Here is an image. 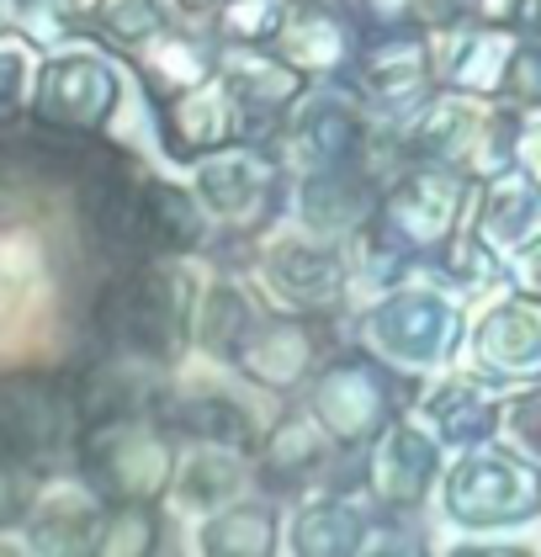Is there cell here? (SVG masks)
Segmentation results:
<instances>
[{
  "mask_svg": "<svg viewBox=\"0 0 541 557\" xmlns=\"http://www.w3.org/2000/svg\"><path fill=\"white\" fill-rule=\"evenodd\" d=\"M202 282L186 260H133L96 293L90 324L107 341V356L144 367H175L197 341Z\"/></svg>",
  "mask_w": 541,
  "mask_h": 557,
  "instance_id": "obj_1",
  "label": "cell"
},
{
  "mask_svg": "<svg viewBox=\"0 0 541 557\" xmlns=\"http://www.w3.org/2000/svg\"><path fill=\"white\" fill-rule=\"evenodd\" d=\"M478 191H483V181H472L462 165L415 160V165H404L382 186V202H377L367 234L377 245L398 250L425 276L435 260L446 256V245L467 228L462 213L478 202Z\"/></svg>",
  "mask_w": 541,
  "mask_h": 557,
  "instance_id": "obj_2",
  "label": "cell"
},
{
  "mask_svg": "<svg viewBox=\"0 0 541 557\" xmlns=\"http://www.w3.org/2000/svg\"><path fill=\"white\" fill-rule=\"evenodd\" d=\"M303 404L319 414V425L330 430L340 446L367 451L382 430L404 420L419 404V383L409 372H398L393 361H382L377 350H367L361 341H351L319 367Z\"/></svg>",
  "mask_w": 541,
  "mask_h": 557,
  "instance_id": "obj_3",
  "label": "cell"
},
{
  "mask_svg": "<svg viewBox=\"0 0 541 557\" xmlns=\"http://www.w3.org/2000/svg\"><path fill=\"white\" fill-rule=\"evenodd\" d=\"M356 341L377 350L382 361H393L398 372H435V367L457 361L462 341H467V313H462L457 293H446L435 282L430 287L404 282L361 313Z\"/></svg>",
  "mask_w": 541,
  "mask_h": 557,
  "instance_id": "obj_4",
  "label": "cell"
},
{
  "mask_svg": "<svg viewBox=\"0 0 541 557\" xmlns=\"http://www.w3.org/2000/svg\"><path fill=\"white\" fill-rule=\"evenodd\" d=\"M81 483H90L107 505H155L175 478V441L160 414H123L75 435Z\"/></svg>",
  "mask_w": 541,
  "mask_h": 557,
  "instance_id": "obj_5",
  "label": "cell"
},
{
  "mask_svg": "<svg viewBox=\"0 0 541 557\" xmlns=\"http://www.w3.org/2000/svg\"><path fill=\"white\" fill-rule=\"evenodd\" d=\"M446 515L467 531L531 525L541 515V462L515 446H472L446 468Z\"/></svg>",
  "mask_w": 541,
  "mask_h": 557,
  "instance_id": "obj_6",
  "label": "cell"
},
{
  "mask_svg": "<svg viewBox=\"0 0 541 557\" xmlns=\"http://www.w3.org/2000/svg\"><path fill=\"white\" fill-rule=\"evenodd\" d=\"M123 112V70L107 53L64 48L38 64L27 123L64 138H107V128Z\"/></svg>",
  "mask_w": 541,
  "mask_h": 557,
  "instance_id": "obj_7",
  "label": "cell"
},
{
  "mask_svg": "<svg viewBox=\"0 0 541 557\" xmlns=\"http://www.w3.org/2000/svg\"><path fill=\"white\" fill-rule=\"evenodd\" d=\"M192 191L218 228L260 234L292 208V171L266 144H229L202 165H192Z\"/></svg>",
  "mask_w": 541,
  "mask_h": 557,
  "instance_id": "obj_8",
  "label": "cell"
},
{
  "mask_svg": "<svg viewBox=\"0 0 541 557\" xmlns=\"http://www.w3.org/2000/svg\"><path fill=\"white\" fill-rule=\"evenodd\" d=\"M260 293L282 313H334V302L351 293V239H330L313 228H282L255 260Z\"/></svg>",
  "mask_w": 541,
  "mask_h": 557,
  "instance_id": "obj_9",
  "label": "cell"
},
{
  "mask_svg": "<svg viewBox=\"0 0 541 557\" xmlns=\"http://www.w3.org/2000/svg\"><path fill=\"white\" fill-rule=\"evenodd\" d=\"M377 133V117L356 90H334L330 81L308 86L287 112V133H282V160H287L292 181L297 175L340 171V165H367V144Z\"/></svg>",
  "mask_w": 541,
  "mask_h": 557,
  "instance_id": "obj_10",
  "label": "cell"
},
{
  "mask_svg": "<svg viewBox=\"0 0 541 557\" xmlns=\"http://www.w3.org/2000/svg\"><path fill=\"white\" fill-rule=\"evenodd\" d=\"M441 451H446V441L430 425H419L409 414L393 420V425L367 446V499H372V510L382 515V520L415 515L419 505L430 499L441 468H446Z\"/></svg>",
  "mask_w": 541,
  "mask_h": 557,
  "instance_id": "obj_11",
  "label": "cell"
},
{
  "mask_svg": "<svg viewBox=\"0 0 541 557\" xmlns=\"http://www.w3.org/2000/svg\"><path fill=\"white\" fill-rule=\"evenodd\" d=\"M340 441L319 425V414L308 404H292L276 425H266L260 451H255V483L271 499H308V488L319 494L330 483V468L340 462Z\"/></svg>",
  "mask_w": 541,
  "mask_h": 557,
  "instance_id": "obj_12",
  "label": "cell"
},
{
  "mask_svg": "<svg viewBox=\"0 0 541 557\" xmlns=\"http://www.w3.org/2000/svg\"><path fill=\"white\" fill-rule=\"evenodd\" d=\"M245 128H250L245 107L234 101V90L223 86L218 75L202 81V86L181 90V96L155 101V138H160L170 165H202L218 149L245 144Z\"/></svg>",
  "mask_w": 541,
  "mask_h": 557,
  "instance_id": "obj_13",
  "label": "cell"
},
{
  "mask_svg": "<svg viewBox=\"0 0 541 557\" xmlns=\"http://www.w3.org/2000/svg\"><path fill=\"white\" fill-rule=\"evenodd\" d=\"M334 356L330 341V313H266V324L255 330L250 350L239 356V377L266 393H297L319 377V367Z\"/></svg>",
  "mask_w": 541,
  "mask_h": 557,
  "instance_id": "obj_14",
  "label": "cell"
},
{
  "mask_svg": "<svg viewBox=\"0 0 541 557\" xmlns=\"http://www.w3.org/2000/svg\"><path fill=\"white\" fill-rule=\"evenodd\" d=\"M472 372L483 383L504 387H537L541 383V298L531 293H504L478 330H472Z\"/></svg>",
  "mask_w": 541,
  "mask_h": 557,
  "instance_id": "obj_15",
  "label": "cell"
},
{
  "mask_svg": "<svg viewBox=\"0 0 541 557\" xmlns=\"http://www.w3.org/2000/svg\"><path fill=\"white\" fill-rule=\"evenodd\" d=\"M435 64H430V44L415 38V33H393V38H377L361 64H356V96L367 101L377 123H404L409 112H419L430 96H435Z\"/></svg>",
  "mask_w": 541,
  "mask_h": 557,
  "instance_id": "obj_16",
  "label": "cell"
},
{
  "mask_svg": "<svg viewBox=\"0 0 541 557\" xmlns=\"http://www.w3.org/2000/svg\"><path fill=\"white\" fill-rule=\"evenodd\" d=\"M160 425L170 435H186L192 446H234V451H260V414L250 398H239L223 383H165L160 393Z\"/></svg>",
  "mask_w": 541,
  "mask_h": 557,
  "instance_id": "obj_17",
  "label": "cell"
},
{
  "mask_svg": "<svg viewBox=\"0 0 541 557\" xmlns=\"http://www.w3.org/2000/svg\"><path fill=\"white\" fill-rule=\"evenodd\" d=\"M377 202H382V181L367 165H340V171H319V175H297L292 186V208L297 223L313 228V234H330V239H351L372 223Z\"/></svg>",
  "mask_w": 541,
  "mask_h": 557,
  "instance_id": "obj_18",
  "label": "cell"
},
{
  "mask_svg": "<svg viewBox=\"0 0 541 557\" xmlns=\"http://www.w3.org/2000/svg\"><path fill=\"white\" fill-rule=\"evenodd\" d=\"M425 414V425L435 430L446 446L472 451V446H489L504 430V393L494 383H483L478 372H452L435 387H425L415 404Z\"/></svg>",
  "mask_w": 541,
  "mask_h": 557,
  "instance_id": "obj_19",
  "label": "cell"
},
{
  "mask_svg": "<svg viewBox=\"0 0 541 557\" xmlns=\"http://www.w3.org/2000/svg\"><path fill=\"white\" fill-rule=\"evenodd\" d=\"M271 48L287 59L308 86H319V81H334V70H345L356 59V33L324 0H292Z\"/></svg>",
  "mask_w": 541,
  "mask_h": 557,
  "instance_id": "obj_20",
  "label": "cell"
},
{
  "mask_svg": "<svg viewBox=\"0 0 541 557\" xmlns=\"http://www.w3.org/2000/svg\"><path fill=\"white\" fill-rule=\"evenodd\" d=\"M255 488V462L250 451H234V446H192L175 478L165 488V505L175 515H218L239 499H250Z\"/></svg>",
  "mask_w": 541,
  "mask_h": 557,
  "instance_id": "obj_21",
  "label": "cell"
},
{
  "mask_svg": "<svg viewBox=\"0 0 541 557\" xmlns=\"http://www.w3.org/2000/svg\"><path fill=\"white\" fill-rule=\"evenodd\" d=\"M377 520L382 515L356 494H308L287 520V547L292 557H361L372 547Z\"/></svg>",
  "mask_w": 541,
  "mask_h": 557,
  "instance_id": "obj_22",
  "label": "cell"
},
{
  "mask_svg": "<svg viewBox=\"0 0 541 557\" xmlns=\"http://www.w3.org/2000/svg\"><path fill=\"white\" fill-rule=\"evenodd\" d=\"M472 228H478L504 260L526 256V250L541 239V181L526 171V165H515V171L483 181Z\"/></svg>",
  "mask_w": 541,
  "mask_h": 557,
  "instance_id": "obj_23",
  "label": "cell"
},
{
  "mask_svg": "<svg viewBox=\"0 0 541 557\" xmlns=\"http://www.w3.org/2000/svg\"><path fill=\"white\" fill-rule=\"evenodd\" d=\"M483 123V107H472V96H457V90H441L430 96L419 112H409L404 123H393L398 133V149L404 160H435V165H462L472 133Z\"/></svg>",
  "mask_w": 541,
  "mask_h": 557,
  "instance_id": "obj_24",
  "label": "cell"
},
{
  "mask_svg": "<svg viewBox=\"0 0 541 557\" xmlns=\"http://www.w3.org/2000/svg\"><path fill=\"white\" fill-rule=\"evenodd\" d=\"M515 53L520 38L500 27V22H483L472 33H457L446 53H441V81L457 96H500L509 86V70H515Z\"/></svg>",
  "mask_w": 541,
  "mask_h": 557,
  "instance_id": "obj_25",
  "label": "cell"
},
{
  "mask_svg": "<svg viewBox=\"0 0 541 557\" xmlns=\"http://www.w3.org/2000/svg\"><path fill=\"white\" fill-rule=\"evenodd\" d=\"M266 324L260 298L245 293V282L218 276L212 287H202V308H197V350L218 361V367H239V356L250 350L255 330Z\"/></svg>",
  "mask_w": 541,
  "mask_h": 557,
  "instance_id": "obj_26",
  "label": "cell"
},
{
  "mask_svg": "<svg viewBox=\"0 0 541 557\" xmlns=\"http://www.w3.org/2000/svg\"><path fill=\"white\" fill-rule=\"evenodd\" d=\"M287 542V525L271 499H239L229 510L202 515L197 525V557H276Z\"/></svg>",
  "mask_w": 541,
  "mask_h": 557,
  "instance_id": "obj_27",
  "label": "cell"
},
{
  "mask_svg": "<svg viewBox=\"0 0 541 557\" xmlns=\"http://www.w3.org/2000/svg\"><path fill=\"white\" fill-rule=\"evenodd\" d=\"M133 64H138V81L149 90V101H165V96H181V90L218 75V48L181 38V33H155L149 44H138Z\"/></svg>",
  "mask_w": 541,
  "mask_h": 557,
  "instance_id": "obj_28",
  "label": "cell"
},
{
  "mask_svg": "<svg viewBox=\"0 0 541 557\" xmlns=\"http://www.w3.org/2000/svg\"><path fill=\"white\" fill-rule=\"evenodd\" d=\"M526 138H531V117L515 101H504L494 112H483V123H478L467 154H462V171L472 181H494V175L515 171L520 154H526Z\"/></svg>",
  "mask_w": 541,
  "mask_h": 557,
  "instance_id": "obj_29",
  "label": "cell"
},
{
  "mask_svg": "<svg viewBox=\"0 0 541 557\" xmlns=\"http://www.w3.org/2000/svg\"><path fill=\"white\" fill-rule=\"evenodd\" d=\"M155 547H160L155 505H112L90 557H155Z\"/></svg>",
  "mask_w": 541,
  "mask_h": 557,
  "instance_id": "obj_30",
  "label": "cell"
},
{
  "mask_svg": "<svg viewBox=\"0 0 541 557\" xmlns=\"http://www.w3.org/2000/svg\"><path fill=\"white\" fill-rule=\"evenodd\" d=\"M282 16H287L282 0H223L218 33H223V44H276Z\"/></svg>",
  "mask_w": 541,
  "mask_h": 557,
  "instance_id": "obj_31",
  "label": "cell"
},
{
  "mask_svg": "<svg viewBox=\"0 0 541 557\" xmlns=\"http://www.w3.org/2000/svg\"><path fill=\"white\" fill-rule=\"evenodd\" d=\"M33 81H38L33 48L16 44V38H0V128L33 107Z\"/></svg>",
  "mask_w": 541,
  "mask_h": 557,
  "instance_id": "obj_32",
  "label": "cell"
},
{
  "mask_svg": "<svg viewBox=\"0 0 541 557\" xmlns=\"http://www.w3.org/2000/svg\"><path fill=\"white\" fill-rule=\"evenodd\" d=\"M504 435H509L515 451H526L531 462H541V383L515 387L504 398Z\"/></svg>",
  "mask_w": 541,
  "mask_h": 557,
  "instance_id": "obj_33",
  "label": "cell"
},
{
  "mask_svg": "<svg viewBox=\"0 0 541 557\" xmlns=\"http://www.w3.org/2000/svg\"><path fill=\"white\" fill-rule=\"evenodd\" d=\"M107 33L138 48L155 33H165V11H160V0H112L107 5Z\"/></svg>",
  "mask_w": 541,
  "mask_h": 557,
  "instance_id": "obj_34",
  "label": "cell"
},
{
  "mask_svg": "<svg viewBox=\"0 0 541 557\" xmlns=\"http://www.w3.org/2000/svg\"><path fill=\"white\" fill-rule=\"evenodd\" d=\"M361 557H430V547H425V531L419 536L409 531V515H398V520H382V531Z\"/></svg>",
  "mask_w": 541,
  "mask_h": 557,
  "instance_id": "obj_35",
  "label": "cell"
},
{
  "mask_svg": "<svg viewBox=\"0 0 541 557\" xmlns=\"http://www.w3.org/2000/svg\"><path fill=\"white\" fill-rule=\"evenodd\" d=\"M515 293L541 298V239L526 250V256H515Z\"/></svg>",
  "mask_w": 541,
  "mask_h": 557,
  "instance_id": "obj_36",
  "label": "cell"
},
{
  "mask_svg": "<svg viewBox=\"0 0 541 557\" xmlns=\"http://www.w3.org/2000/svg\"><path fill=\"white\" fill-rule=\"evenodd\" d=\"M367 11H372L382 27H398V22H409L419 11V0H367Z\"/></svg>",
  "mask_w": 541,
  "mask_h": 557,
  "instance_id": "obj_37",
  "label": "cell"
},
{
  "mask_svg": "<svg viewBox=\"0 0 541 557\" xmlns=\"http://www.w3.org/2000/svg\"><path fill=\"white\" fill-rule=\"evenodd\" d=\"M446 557H537L531 547H494V542H478V547H457Z\"/></svg>",
  "mask_w": 541,
  "mask_h": 557,
  "instance_id": "obj_38",
  "label": "cell"
},
{
  "mask_svg": "<svg viewBox=\"0 0 541 557\" xmlns=\"http://www.w3.org/2000/svg\"><path fill=\"white\" fill-rule=\"evenodd\" d=\"M520 165L541 181V123H531V138H526V154H520Z\"/></svg>",
  "mask_w": 541,
  "mask_h": 557,
  "instance_id": "obj_39",
  "label": "cell"
},
{
  "mask_svg": "<svg viewBox=\"0 0 541 557\" xmlns=\"http://www.w3.org/2000/svg\"><path fill=\"white\" fill-rule=\"evenodd\" d=\"M22 27V0H0V38H11Z\"/></svg>",
  "mask_w": 541,
  "mask_h": 557,
  "instance_id": "obj_40",
  "label": "cell"
},
{
  "mask_svg": "<svg viewBox=\"0 0 541 557\" xmlns=\"http://www.w3.org/2000/svg\"><path fill=\"white\" fill-rule=\"evenodd\" d=\"M181 5H218V0H181Z\"/></svg>",
  "mask_w": 541,
  "mask_h": 557,
  "instance_id": "obj_41",
  "label": "cell"
},
{
  "mask_svg": "<svg viewBox=\"0 0 541 557\" xmlns=\"http://www.w3.org/2000/svg\"><path fill=\"white\" fill-rule=\"evenodd\" d=\"M324 5H334V0H324Z\"/></svg>",
  "mask_w": 541,
  "mask_h": 557,
  "instance_id": "obj_42",
  "label": "cell"
}]
</instances>
